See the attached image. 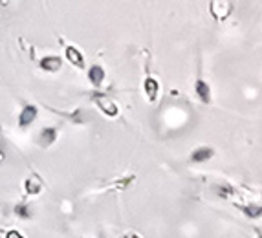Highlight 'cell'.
Instances as JSON below:
<instances>
[{"label": "cell", "mask_w": 262, "mask_h": 238, "mask_svg": "<svg viewBox=\"0 0 262 238\" xmlns=\"http://www.w3.org/2000/svg\"><path fill=\"white\" fill-rule=\"evenodd\" d=\"M94 103L98 105L101 112H105L110 117H115L117 112H119V108H117V105H115L114 101L108 97V95H103V94H94Z\"/></svg>", "instance_id": "obj_2"}, {"label": "cell", "mask_w": 262, "mask_h": 238, "mask_svg": "<svg viewBox=\"0 0 262 238\" xmlns=\"http://www.w3.org/2000/svg\"><path fill=\"white\" fill-rule=\"evenodd\" d=\"M123 238H139V237H136V235H127V237H123Z\"/></svg>", "instance_id": "obj_15"}, {"label": "cell", "mask_w": 262, "mask_h": 238, "mask_svg": "<svg viewBox=\"0 0 262 238\" xmlns=\"http://www.w3.org/2000/svg\"><path fill=\"white\" fill-rule=\"evenodd\" d=\"M37 107L35 105H26L22 110H20V114H18V127L20 128H26V127H30V125L37 119Z\"/></svg>", "instance_id": "obj_3"}, {"label": "cell", "mask_w": 262, "mask_h": 238, "mask_svg": "<svg viewBox=\"0 0 262 238\" xmlns=\"http://www.w3.org/2000/svg\"><path fill=\"white\" fill-rule=\"evenodd\" d=\"M209 11H211L214 20L224 22V20L233 13V4L228 2V0H213V2L209 4Z\"/></svg>", "instance_id": "obj_1"}, {"label": "cell", "mask_w": 262, "mask_h": 238, "mask_svg": "<svg viewBox=\"0 0 262 238\" xmlns=\"http://www.w3.org/2000/svg\"><path fill=\"white\" fill-rule=\"evenodd\" d=\"M57 140V128H53V127H46V128H42L41 132V145L42 147H49V145H53Z\"/></svg>", "instance_id": "obj_9"}, {"label": "cell", "mask_w": 262, "mask_h": 238, "mask_svg": "<svg viewBox=\"0 0 262 238\" xmlns=\"http://www.w3.org/2000/svg\"><path fill=\"white\" fill-rule=\"evenodd\" d=\"M214 192H216V196H220V198H231L233 192H235V189H233L231 185H228V183H222V185H218V187L214 189Z\"/></svg>", "instance_id": "obj_12"}, {"label": "cell", "mask_w": 262, "mask_h": 238, "mask_svg": "<svg viewBox=\"0 0 262 238\" xmlns=\"http://www.w3.org/2000/svg\"><path fill=\"white\" fill-rule=\"evenodd\" d=\"M214 156V150L211 147H198L191 152V161L193 163H204Z\"/></svg>", "instance_id": "obj_5"}, {"label": "cell", "mask_w": 262, "mask_h": 238, "mask_svg": "<svg viewBox=\"0 0 262 238\" xmlns=\"http://www.w3.org/2000/svg\"><path fill=\"white\" fill-rule=\"evenodd\" d=\"M143 90L147 94L148 101H156V97H158V90H160V84H158V81H156L154 77H147L145 82H143Z\"/></svg>", "instance_id": "obj_7"}, {"label": "cell", "mask_w": 262, "mask_h": 238, "mask_svg": "<svg viewBox=\"0 0 262 238\" xmlns=\"http://www.w3.org/2000/svg\"><path fill=\"white\" fill-rule=\"evenodd\" d=\"M66 57L74 66L84 68V57H82V53L75 46H66Z\"/></svg>", "instance_id": "obj_6"}, {"label": "cell", "mask_w": 262, "mask_h": 238, "mask_svg": "<svg viewBox=\"0 0 262 238\" xmlns=\"http://www.w3.org/2000/svg\"><path fill=\"white\" fill-rule=\"evenodd\" d=\"M6 238H24V237H22L18 231H8V233H6Z\"/></svg>", "instance_id": "obj_14"}, {"label": "cell", "mask_w": 262, "mask_h": 238, "mask_svg": "<svg viewBox=\"0 0 262 238\" xmlns=\"http://www.w3.org/2000/svg\"><path fill=\"white\" fill-rule=\"evenodd\" d=\"M42 187H44V183H42V180H41V176H39V174H32L30 178H26L24 189H26V192H28V194L37 196V194L42 190Z\"/></svg>", "instance_id": "obj_4"}, {"label": "cell", "mask_w": 262, "mask_h": 238, "mask_svg": "<svg viewBox=\"0 0 262 238\" xmlns=\"http://www.w3.org/2000/svg\"><path fill=\"white\" fill-rule=\"evenodd\" d=\"M2 159H4V154H2V152H0V161H2Z\"/></svg>", "instance_id": "obj_17"}, {"label": "cell", "mask_w": 262, "mask_h": 238, "mask_svg": "<svg viewBox=\"0 0 262 238\" xmlns=\"http://www.w3.org/2000/svg\"><path fill=\"white\" fill-rule=\"evenodd\" d=\"M195 90H196V95L202 99V103H209L211 101V88H209V84L205 81H196L195 84Z\"/></svg>", "instance_id": "obj_11"}, {"label": "cell", "mask_w": 262, "mask_h": 238, "mask_svg": "<svg viewBox=\"0 0 262 238\" xmlns=\"http://www.w3.org/2000/svg\"><path fill=\"white\" fill-rule=\"evenodd\" d=\"M61 66H63V61H61V57H55V55L44 57L41 61V68L46 70V72H57V70H61Z\"/></svg>", "instance_id": "obj_8"}, {"label": "cell", "mask_w": 262, "mask_h": 238, "mask_svg": "<svg viewBox=\"0 0 262 238\" xmlns=\"http://www.w3.org/2000/svg\"><path fill=\"white\" fill-rule=\"evenodd\" d=\"M88 79H90V82L94 86H99L101 82L105 81V70L99 64L90 66V70H88Z\"/></svg>", "instance_id": "obj_10"}, {"label": "cell", "mask_w": 262, "mask_h": 238, "mask_svg": "<svg viewBox=\"0 0 262 238\" xmlns=\"http://www.w3.org/2000/svg\"><path fill=\"white\" fill-rule=\"evenodd\" d=\"M257 235H259V238H262V229H257Z\"/></svg>", "instance_id": "obj_16"}, {"label": "cell", "mask_w": 262, "mask_h": 238, "mask_svg": "<svg viewBox=\"0 0 262 238\" xmlns=\"http://www.w3.org/2000/svg\"><path fill=\"white\" fill-rule=\"evenodd\" d=\"M15 214L20 218H32L33 213L28 204H18V206H15Z\"/></svg>", "instance_id": "obj_13"}]
</instances>
